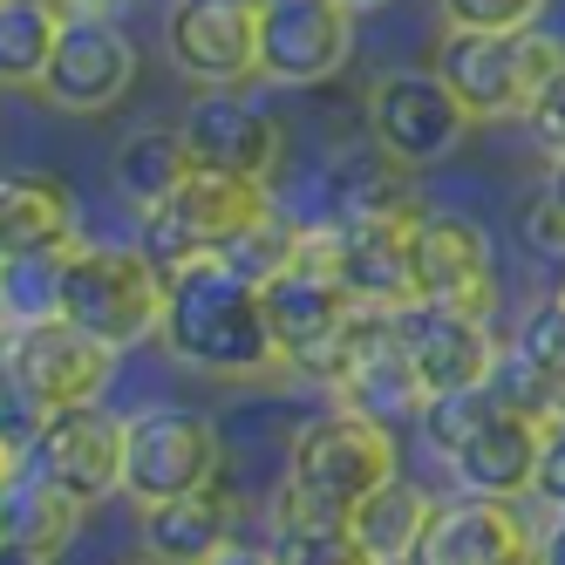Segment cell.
<instances>
[{
  "mask_svg": "<svg viewBox=\"0 0 565 565\" xmlns=\"http://www.w3.org/2000/svg\"><path fill=\"white\" fill-rule=\"evenodd\" d=\"M164 348L184 369H205L218 382H259L279 361L273 320H266V294L246 273H232L225 259H198L171 279L164 294Z\"/></svg>",
  "mask_w": 565,
  "mask_h": 565,
  "instance_id": "cell-1",
  "label": "cell"
},
{
  "mask_svg": "<svg viewBox=\"0 0 565 565\" xmlns=\"http://www.w3.org/2000/svg\"><path fill=\"white\" fill-rule=\"evenodd\" d=\"M565 62V42L545 28H511V34H477V28H443L436 42V75L457 89V103L477 124L532 116L545 75Z\"/></svg>",
  "mask_w": 565,
  "mask_h": 565,
  "instance_id": "cell-2",
  "label": "cell"
},
{
  "mask_svg": "<svg viewBox=\"0 0 565 565\" xmlns=\"http://www.w3.org/2000/svg\"><path fill=\"white\" fill-rule=\"evenodd\" d=\"M164 294H171V279L150 266L143 246H75L62 320H75L83 334L124 354L150 334H164Z\"/></svg>",
  "mask_w": 565,
  "mask_h": 565,
  "instance_id": "cell-3",
  "label": "cell"
},
{
  "mask_svg": "<svg viewBox=\"0 0 565 565\" xmlns=\"http://www.w3.org/2000/svg\"><path fill=\"white\" fill-rule=\"evenodd\" d=\"M266 212H273V191H266V184L225 178V171H205V164H198V171L164 198V205L143 212V238H137V246L150 253V266L164 273V279H178V273L198 266V259H218L232 238L253 232Z\"/></svg>",
  "mask_w": 565,
  "mask_h": 565,
  "instance_id": "cell-4",
  "label": "cell"
},
{
  "mask_svg": "<svg viewBox=\"0 0 565 565\" xmlns=\"http://www.w3.org/2000/svg\"><path fill=\"white\" fill-rule=\"evenodd\" d=\"M388 477H395V436L369 416L341 409V402L328 416L300 423L294 450H287V483L307 491L313 504H328V511H354Z\"/></svg>",
  "mask_w": 565,
  "mask_h": 565,
  "instance_id": "cell-5",
  "label": "cell"
},
{
  "mask_svg": "<svg viewBox=\"0 0 565 565\" xmlns=\"http://www.w3.org/2000/svg\"><path fill=\"white\" fill-rule=\"evenodd\" d=\"M218 423L205 409H184V402H150L130 416V443H124V491L137 504H164L184 498L198 483H218Z\"/></svg>",
  "mask_w": 565,
  "mask_h": 565,
  "instance_id": "cell-6",
  "label": "cell"
},
{
  "mask_svg": "<svg viewBox=\"0 0 565 565\" xmlns=\"http://www.w3.org/2000/svg\"><path fill=\"white\" fill-rule=\"evenodd\" d=\"M477 116L457 103V89L443 83L436 68H402V75H382L369 89V137L402 157L409 171L423 164H443L463 137H470Z\"/></svg>",
  "mask_w": 565,
  "mask_h": 565,
  "instance_id": "cell-7",
  "label": "cell"
},
{
  "mask_svg": "<svg viewBox=\"0 0 565 565\" xmlns=\"http://www.w3.org/2000/svg\"><path fill=\"white\" fill-rule=\"evenodd\" d=\"M409 259H416V300L457 307L470 320H498V266L491 238L463 212H416L409 225Z\"/></svg>",
  "mask_w": 565,
  "mask_h": 565,
  "instance_id": "cell-8",
  "label": "cell"
},
{
  "mask_svg": "<svg viewBox=\"0 0 565 565\" xmlns=\"http://www.w3.org/2000/svg\"><path fill=\"white\" fill-rule=\"evenodd\" d=\"M354 55V8L348 0H273L259 8V75L266 83H328Z\"/></svg>",
  "mask_w": 565,
  "mask_h": 565,
  "instance_id": "cell-9",
  "label": "cell"
},
{
  "mask_svg": "<svg viewBox=\"0 0 565 565\" xmlns=\"http://www.w3.org/2000/svg\"><path fill=\"white\" fill-rule=\"evenodd\" d=\"M259 294H266V320H273V341H279L287 375L320 382V369H328L334 341L348 334V320L361 313V300L341 287L334 273H307V266L273 273Z\"/></svg>",
  "mask_w": 565,
  "mask_h": 565,
  "instance_id": "cell-10",
  "label": "cell"
},
{
  "mask_svg": "<svg viewBox=\"0 0 565 565\" xmlns=\"http://www.w3.org/2000/svg\"><path fill=\"white\" fill-rule=\"evenodd\" d=\"M0 369H14L49 409H75L96 402L116 375V348H103L96 334H83L75 320H42V328H14L0 334Z\"/></svg>",
  "mask_w": 565,
  "mask_h": 565,
  "instance_id": "cell-11",
  "label": "cell"
},
{
  "mask_svg": "<svg viewBox=\"0 0 565 565\" xmlns=\"http://www.w3.org/2000/svg\"><path fill=\"white\" fill-rule=\"evenodd\" d=\"M124 443H130V416L103 409V402H75L55 409L42 443H34V470H49L75 504H103L109 491H124Z\"/></svg>",
  "mask_w": 565,
  "mask_h": 565,
  "instance_id": "cell-12",
  "label": "cell"
},
{
  "mask_svg": "<svg viewBox=\"0 0 565 565\" xmlns=\"http://www.w3.org/2000/svg\"><path fill=\"white\" fill-rule=\"evenodd\" d=\"M395 334L409 348L423 395H457V388L491 382V361H498L491 320H470V313L436 307V300H409V307H395Z\"/></svg>",
  "mask_w": 565,
  "mask_h": 565,
  "instance_id": "cell-13",
  "label": "cell"
},
{
  "mask_svg": "<svg viewBox=\"0 0 565 565\" xmlns=\"http://www.w3.org/2000/svg\"><path fill=\"white\" fill-rule=\"evenodd\" d=\"M164 42L191 83L232 89L259 68V8H246V0H171Z\"/></svg>",
  "mask_w": 565,
  "mask_h": 565,
  "instance_id": "cell-14",
  "label": "cell"
},
{
  "mask_svg": "<svg viewBox=\"0 0 565 565\" xmlns=\"http://www.w3.org/2000/svg\"><path fill=\"white\" fill-rule=\"evenodd\" d=\"M184 143L205 171H225V178H253V184H273L279 178V157H287V130L279 116L232 96V89H205L184 116Z\"/></svg>",
  "mask_w": 565,
  "mask_h": 565,
  "instance_id": "cell-15",
  "label": "cell"
},
{
  "mask_svg": "<svg viewBox=\"0 0 565 565\" xmlns=\"http://www.w3.org/2000/svg\"><path fill=\"white\" fill-rule=\"evenodd\" d=\"M539 545V532L518 518V504L504 498H450L436 504L423 539L409 545V558L402 565H518L524 552Z\"/></svg>",
  "mask_w": 565,
  "mask_h": 565,
  "instance_id": "cell-16",
  "label": "cell"
},
{
  "mask_svg": "<svg viewBox=\"0 0 565 565\" xmlns=\"http://www.w3.org/2000/svg\"><path fill=\"white\" fill-rule=\"evenodd\" d=\"M423 205H388V212H348L341 218V287L361 307H409L416 300V259H409V225Z\"/></svg>",
  "mask_w": 565,
  "mask_h": 565,
  "instance_id": "cell-17",
  "label": "cell"
},
{
  "mask_svg": "<svg viewBox=\"0 0 565 565\" xmlns=\"http://www.w3.org/2000/svg\"><path fill=\"white\" fill-rule=\"evenodd\" d=\"M137 83V49L116 21H68L62 28V49L42 75V96L55 109H75V116H96L109 109Z\"/></svg>",
  "mask_w": 565,
  "mask_h": 565,
  "instance_id": "cell-18",
  "label": "cell"
},
{
  "mask_svg": "<svg viewBox=\"0 0 565 565\" xmlns=\"http://www.w3.org/2000/svg\"><path fill=\"white\" fill-rule=\"evenodd\" d=\"M545 436H552V423L518 416V409H504V402H498V409L463 436V450L450 457V477L463 483L470 498H504V504H518L524 491H539Z\"/></svg>",
  "mask_w": 565,
  "mask_h": 565,
  "instance_id": "cell-19",
  "label": "cell"
},
{
  "mask_svg": "<svg viewBox=\"0 0 565 565\" xmlns=\"http://www.w3.org/2000/svg\"><path fill=\"white\" fill-rule=\"evenodd\" d=\"M238 539V498L225 483H198L184 498L143 504V552L164 565H205Z\"/></svg>",
  "mask_w": 565,
  "mask_h": 565,
  "instance_id": "cell-20",
  "label": "cell"
},
{
  "mask_svg": "<svg viewBox=\"0 0 565 565\" xmlns=\"http://www.w3.org/2000/svg\"><path fill=\"white\" fill-rule=\"evenodd\" d=\"M89 504H75L49 470H34V457H14L0 470V539L8 545H28V552H49L62 558L75 524H83Z\"/></svg>",
  "mask_w": 565,
  "mask_h": 565,
  "instance_id": "cell-21",
  "label": "cell"
},
{
  "mask_svg": "<svg viewBox=\"0 0 565 565\" xmlns=\"http://www.w3.org/2000/svg\"><path fill=\"white\" fill-rule=\"evenodd\" d=\"M75 246V191L49 171L0 178V253H68Z\"/></svg>",
  "mask_w": 565,
  "mask_h": 565,
  "instance_id": "cell-22",
  "label": "cell"
},
{
  "mask_svg": "<svg viewBox=\"0 0 565 565\" xmlns=\"http://www.w3.org/2000/svg\"><path fill=\"white\" fill-rule=\"evenodd\" d=\"M266 545H273L279 565H382L354 539L348 511L313 504L307 491H294V483H279V498H273V539Z\"/></svg>",
  "mask_w": 565,
  "mask_h": 565,
  "instance_id": "cell-23",
  "label": "cell"
},
{
  "mask_svg": "<svg viewBox=\"0 0 565 565\" xmlns=\"http://www.w3.org/2000/svg\"><path fill=\"white\" fill-rule=\"evenodd\" d=\"M334 402L341 409H354V416H369V423H382V429H395V423H416L423 416V382H416V369H409V348H402V334H395V320H388V334L369 348V361L334 388Z\"/></svg>",
  "mask_w": 565,
  "mask_h": 565,
  "instance_id": "cell-24",
  "label": "cell"
},
{
  "mask_svg": "<svg viewBox=\"0 0 565 565\" xmlns=\"http://www.w3.org/2000/svg\"><path fill=\"white\" fill-rule=\"evenodd\" d=\"M191 171H198V157L184 143V124H143L116 143V191H124L137 212H157Z\"/></svg>",
  "mask_w": 565,
  "mask_h": 565,
  "instance_id": "cell-25",
  "label": "cell"
},
{
  "mask_svg": "<svg viewBox=\"0 0 565 565\" xmlns=\"http://www.w3.org/2000/svg\"><path fill=\"white\" fill-rule=\"evenodd\" d=\"M429 511H436V498H423L416 483L388 477V483H375V491H369V498H361V504L348 511V524H354V539L369 545L382 565H402V558H409V545L423 539Z\"/></svg>",
  "mask_w": 565,
  "mask_h": 565,
  "instance_id": "cell-26",
  "label": "cell"
},
{
  "mask_svg": "<svg viewBox=\"0 0 565 565\" xmlns=\"http://www.w3.org/2000/svg\"><path fill=\"white\" fill-rule=\"evenodd\" d=\"M62 14L49 0H0V83L8 89H42V75L62 49Z\"/></svg>",
  "mask_w": 565,
  "mask_h": 565,
  "instance_id": "cell-27",
  "label": "cell"
},
{
  "mask_svg": "<svg viewBox=\"0 0 565 565\" xmlns=\"http://www.w3.org/2000/svg\"><path fill=\"white\" fill-rule=\"evenodd\" d=\"M68 253H0V328H8V334L14 328H42V320H62Z\"/></svg>",
  "mask_w": 565,
  "mask_h": 565,
  "instance_id": "cell-28",
  "label": "cell"
},
{
  "mask_svg": "<svg viewBox=\"0 0 565 565\" xmlns=\"http://www.w3.org/2000/svg\"><path fill=\"white\" fill-rule=\"evenodd\" d=\"M491 409H498V395H491V388L429 395V402H423V416H416V429H423V443H429V450H436L443 463H450V457L463 450V436H470L483 416H491Z\"/></svg>",
  "mask_w": 565,
  "mask_h": 565,
  "instance_id": "cell-29",
  "label": "cell"
},
{
  "mask_svg": "<svg viewBox=\"0 0 565 565\" xmlns=\"http://www.w3.org/2000/svg\"><path fill=\"white\" fill-rule=\"evenodd\" d=\"M511 348L532 361L539 375H565V300L558 294H545V300H532L524 307V320H518V334H511Z\"/></svg>",
  "mask_w": 565,
  "mask_h": 565,
  "instance_id": "cell-30",
  "label": "cell"
},
{
  "mask_svg": "<svg viewBox=\"0 0 565 565\" xmlns=\"http://www.w3.org/2000/svg\"><path fill=\"white\" fill-rule=\"evenodd\" d=\"M49 416H55V409H49L42 395H34L14 369H0V450H8V457H28L34 443H42Z\"/></svg>",
  "mask_w": 565,
  "mask_h": 565,
  "instance_id": "cell-31",
  "label": "cell"
},
{
  "mask_svg": "<svg viewBox=\"0 0 565 565\" xmlns=\"http://www.w3.org/2000/svg\"><path fill=\"white\" fill-rule=\"evenodd\" d=\"M491 388L504 409H518V416H539V423H552V375H539L532 361H524L518 348H498V361H491Z\"/></svg>",
  "mask_w": 565,
  "mask_h": 565,
  "instance_id": "cell-32",
  "label": "cell"
},
{
  "mask_svg": "<svg viewBox=\"0 0 565 565\" xmlns=\"http://www.w3.org/2000/svg\"><path fill=\"white\" fill-rule=\"evenodd\" d=\"M545 0H443V28H477V34H511L539 28Z\"/></svg>",
  "mask_w": 565,
  "mask_h": 565,
  "instance_id": "cell-33",
  "label": "cell"
},
{
  "mask_svg": "<svg viewBox=\"0 0 565 565\" xmlns=\"http://www.w3.org/2000/svg\"><path fill=\"white\" fill-rule=\"evenodd\" d=\"M532 137H539V150L545 157H565V62L545 75V89H539V103H532Z\"/></svg>",
  "mask_w": 565,
  "mask_h": 565,
  "instance_id": "cell-34",
  "label": "cell"
},
{
  "mask_svg": "<svg viewBox=\"0 0 565 565\" xmlns=\"http://www.w3.org/2000/svg\"><path fill=\"white\" fill-rule=\"evenodd\" d=\"M524 246H532L539 259H552V266L565 259V212L552 205L545 191L532 198V205H524Z\"/></svg>",
  "mask_w": 565,
  "mask_h": 565,
  "instance_id": "cell-35",
  "label": "cell"
},
{
  "mask_svg": "<svg viewBox=\"0 0 565 565\" xmlns=\"http://www.w3.org/2000/svg\"><path fill=\"white\" fill-rule=\"evenodd\" d=\"M532 498L565 511V423H552V436H545V463H539V491Z\"/></svg>",
  "mask_w": 565,
  "mask_h": 565,
  "instance_id": "cell-36",
  "label": "cell"
},
{
  "mask_svg": "<svg viewBox=\"0 0 565 565\" xmlns=\"http://www.w3.org/2000/svg\"><path fill=\"white\" fill-rule=\"evenodd\" d=\"M49 8L62 21H116V14H124V0H49Z\"/></svg>",
  "mask_w": 565,
  "mask_h": 565,
  "instance_id": "cell-37",
  "label": "cell"
},
{
  "mask_svg": "<svg viewBox=\"0 0 565 565\" xmlns=\"http://www.w3.org/2000/svg\"><path fill=\"white\" fill-rule=\"evenodd\" d=\"M539 558H545V565H565V511H552V518L539 524Z\"/></svg>",
  "mask_w": 565,
  "mask_h": 565,
  "instance_id": "cell-38",
  "label": "cell"
},
{
  "mask_svg": "<svg viewBox=\"0 0 565 565\" xmlns=\"http://www.w3.org/2000/svg\"><path fill=\"white\" fill-rule=\"evenodd\" d=\"M205 565H279V558H273V545H238V539H232V545H225L218 558H205Z\"/></svg>",
  "mask_w": 565,
  "mask_h": 565,
  "instance_id": "cell-39",
  "label": "cell"
},
{
  "mask_svg": "<svg viewBox=\"0 0 565 565\" xmlns=\"http://www.w3.org/2000/svg\"><path fill=\"white\" fill-rule=\"evenodd\" d=\"M0 565H55L49 552H28V545H8V539H0Z\"/></svg>",
  "mask_w": 565,
  "mask_h": 565,
  "instance_id": "cell-40",
  "label": "cell"
},
{
  "mask_svg": "<svg viewBox=\"0 0 565 565\" xmlns=\"http://www.w3.org/2000/svg\"><path fill=\"white\" fill-rule=\"evenodd\" d=\"M545 198H552V205L565 212V157H552V171H545V184H539Z\"/></svg>",
  "mask_w": 565,
  "mask_h": 565,
  "instance_id": "cell-41",
  "label": "cell"
},
{
  "mask_svg": "<svg viewBox=\"0 0 565 565\" xmlns=\"http://www.w3.org/2000/svg\"><path fill=\"white\" fill-rule=\"evenodd\" d=\"M552 423H565V375L552 382Z\"/></svg>",
  "mask_w": 565,
  "mask_h": 565,
  "instance_id": "cell-42",
  "label": "cell"
},
{
  "mask_svg": "<svg viewBox=\"0 0 565 565\" xmlns=\"http://www.w3.org/2000/svg\"><path fill=\"white\" fill-rule=\"evenodd\" d=\"M552 294H558V300H565V259H558V279H552Z\"/></svg>",
  "mask_w": 565,
  "mask_h": 565,
  "instance_id": "cell-43",
  "label": "cell"
},
{
  "mask_svg": "<svg viewBox=\"0 0 565 565\" xmlns=\"http://www.w3.org/2000/svg\"><path fill=\"white\" fill-rule=\"evenodd\" d=\"M518 565H545V558H539V545H532V552H524V558H518Z\"/></svg>",
  "mask_w": 565,
  "mask_h": 565,
  "instance_id": "cell-44",
  "label": "cell"
},
{
  "mask_svg": "<svg viewBox=\"0 0 565 565\" xmlns=\"http://www.w3.org/2000/svg\"><path fill=\"white\" fill-rule=\"evenodd\" d=\"M348 8H382V0H348Z\"/></svg>",
  "mask_w": 565,
  "mask_h": 565,
  "instance_id": "cell-45",
  "label": "cell"
},
{
  "mask_svg": "<svg viewBox=\"0 0 565 565\" xmlns=\"http://www.w3.org/2000/svg\"><path fill=\"white\" fill-rule=\"evenodd\" d=\"M246 8H273V0H246Z\"/></svg>",
  "mask_w": 565,
  "mask_h": 565,
  "instance_id": "cell-46",
  "label": "cell"
},
{
  "mask_svg": "<svg viewBox=\"0 0 565 565\" xmlns=\"http://www.w3.org/2000/svg\"><path fill=\"white\" fill-rule=\"evenodd\" d=\"M8 463H14V457H8V450H0V470H8Z\"/></svg>",
  "mask_w": 565,
  "mask_h": 565,
  "instance_id": "cell-47",
  "label": "cell"
},
{
  "mask_svg": "<svg viewBox=\"0 0 565 565\" xmlns=\"http://www.w3.org/2000/svg\"><path fill=\"white\" fill-rule=\"evenodd\" d=\"M143 565H164V558H150V552H143Z\"/></svg>",
  "mask_w": 565,
  "mask_h": 565,
  "instance_id": "cell-48",
  "label": "cell"
},
{
  "mask_svg": "<svg viewBox=\"0 0 565 565\" xmlns=\"http://www.w3.org/2000/svg\"><path fill=\"white\" fill-rule=\"evenodd\" d=\"M0 334H8V328H0Z\"/></svg>",
  "mask_w": 565,
  "mask_h": 565,
  "instance_id": "cell-49",
  "label": "cell"
}]
</instances>
